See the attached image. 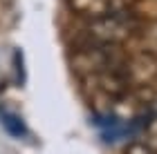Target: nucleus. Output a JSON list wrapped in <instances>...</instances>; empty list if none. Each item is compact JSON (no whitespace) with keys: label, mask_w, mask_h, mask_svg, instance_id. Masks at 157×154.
<instances>
[{"label":"nucleus","mask_w":157,"mask_h":154,"mask_svg":"<svg viewBox=\"0 0 157 154\" xmlns=\"http://www.w3.org/2000/svg\"><path fill=\"white\" fill-rule=\"evenodd\" d=\"M0 123L5 125L7 134H11L16 138H25L27 132H29V130H27V125H25V121L16 114V112H9L5 107H0Z\"/></svg>","instance_id":"2"},{"label":"nucleus","mask_w":157,"mask_h":154,"mask_svg":"<svg viewBox=\"0 0 157 154\" xmlns=\"http://www.w3.org/2000/svg\"><path fill=\"white\" fill-rule=\"evenodd\" d=\"M16 67H18V81H25V69H23V52L16 49Z\"/></svg>","instance_id":"3"},{"label":"nucleus","mask_w":157,"mask_h":154,"mask_svg":"<svg viewBox=\"0 0 157 154\" xmlns=\"http://www.w3.org/2000/svg\"><path fill=\"white\" fill-rule=\"evenodd\" d=\"M67 5L85 20H101L128 11V0H67Z\"/></svg>","instance_id":"1"}]
</instances>
